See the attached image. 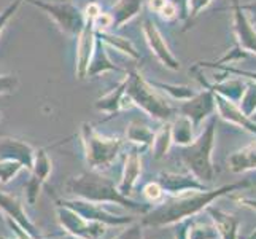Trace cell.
Wrapping results in <instances>:
<instances>
[{"label":"cell","instance_id":"1","mask_svg":"<svg viewBox=\"0 0 256 239\" xmlns=\"http://www.w3.org/2000/svg\"><path fill=\"white\" fill-rule=\"evenodd\" d=\"M250 182H237L231 185H224L216 190H194L184 191L180 194H172L169 199L161 201L156 207H152L142 217V225L145 226H167L180 223L183 220H188L191 215L199 214L204 210L212 201L223 196L228 191H234L244 187H248Z\"/></svg>","mask_w":256,"mask_h":239},{"label":"cell","instance_id":"2","mask_svg":"<svg viewBox=\"0 0 256 239\" xmlns=\"http://www.w3.org/2000/svg\"><path fill=\"white\" fill-rule=\"evenodd\" d=\"M66 190L74 198L100 202V204H118L142 215L153 207L150 202H137L129 196H124L122 193H120L118 187L110 177L92 169L80 175L70 177L66 183Z\"/></svg>","mask_w":256,"mask_h":239},{"label":"cell","instance_id":"3","mask_svg":"<svg viewBox=\"0 0 256 239\" xmlns=\"http://www.w3.org/2000/svg\"><path fill=\"white\" fill-rule=\"evenodd\" d=\"M215 125L216 118L212 117L206 129L200 132L198 139H194L190 145H184L180 150V158L188 171L202 183H212L215 177L214 164H212V150L215 144Z\"/></svg>","mask_w":256,"mask_h":239},{"label":"cell","instance_id":"4","mask_svg":"<svg viewBox=\"0 0 256 239\" xmlns=\"http://www.w3.org/2000/svg\"><path fill=\"white\" fill-rule=\"evenodd\" d=\"M82 142L84 147V158L92 171H105L118 158L122 140L120 137H107L97 132L92 125H82Z\"/></svg>","mask_w":256,"mask_h":239},{"label":"cell","instance_id":"5","mask_svg":"<svg viewBox=\"0 0 256 239\" xmlns=\"http://www.w3.org/2000/svg\"><path fill=\"white\" fill-rule=\"evenodd\" d=\"M124 93L129 97L132 105H137V107H140L144 112H146L150 117H153L156 120L166 121L174 115V109L166 102V99H162V97L153 90V85L148 83L146 80L137 72H132L126 77Z\"/></svg>","mask_w":256,"mask_h":239},{"label":"cell","instance_id":"6","mask_svg":"<svg viewBox=\"0 0 256 239\" xmlns=\"http://www.w3.org/2000/svg\"><path fill=\"white\" fill-rule=\"evenodd\" d=\"M58 204L75 210L76 214H80L82 217H84L88 220L99 222L107 226H126L136 220L130 215L113 214V212H110L107 207H105V204H100V202H92V201H86V199H80V198L58 199Z\"/></svg>","mask_w":256,"mask_h":239},{"label":"cell","instance_id":"7","mask_svg":"<svg viewBox=\"0 0 256 239\" xmlns=\"http://www.w3.org/2000/svg\"><path fill=\"white\" fill-rule=\"evenodd\" d=\"M56 214H58L59 225L66 229L67 234H72L82 239H100L107 233V225L88 220L66 206L58 204Z\"/></svg>","mask_w":256,"mask_h":239},{"label":"cell","instance_id":"8","mask_svg":"<svg viewBox=\"0 0 256 239\" xmlns=\"http://www.w3.org/2000/svg\"><path fill=\"white\" fill-rule=\"evenodd\" d=\"M96 18L84 16V24L78 34V47H76V74L78 78H84L88 67H90L92 51L96 45V29H94Z\"/></svg>","mask_w":256,"mask_h":239},{"label":"cell","instance_id":"9","mask_svg":"<svg viewBox=\"0 0 256 239\" xmlns=\"http://www.w3.org/2000/svg\"><path fill=\"white\" fill-rule=\"evenodd\" d=\"M0 210L4 212L5 217L12 218L14 223H18L22 229H26L30 236L40 239L38 228L35 226V223L29 218V215L26 214L24 204L21 199H18L16 196H13V194L0 191Z\"/></svg>","mask_w":256,"mask_h":239},{"label":"cell","instance_id":"10","mask_svg":"<svg viewBox=\"0 0 256 239\" xmlns=\"http://www.w3.org/2000/svg\"><path fill=\"white\" fill-rule=\"evenodd\" d=\"M215 109V93L214 91H202L199 94H194L191 99L182 104V115L188 117L194 128L200 125V121L214 112Z\"/></svg>","mask_w":256,"mask_h":239},{"label":"cell","instance_id":"11","mask_svg":"<svg viewBox=\"0 0 256 239\" xmlns=\"http://www.w3.org/2000/svg\"><path fill=\"white\" fill-rule=\"evenodd\" d=\"M144 34H145V37H146V42H148L150 48L153 50L156 58L160 59L164 66H167L172 70L180 69V63L174 58L172 51L169 50L167 43L164 42L161 32L158 31L156 24L152 20H150V18H145V21H144Z\"/></svg>","mask_w":256,"mask_h":239},{"label":"cell","instance_id":"12","mask_svg":"<svg viewBox=\"0 0 256 239\" xmlns=\"http://www.w3.org/2000/svg\"><path fill=\"white\" fill-rule=\"evenodd\" d=\"M156 182L161 185L164 193L169 194H180L184 191H194V190H207L206 185L199 182L191 172L190 174L161 172Z\"/></svg>","mask_w":256,"mask_h":239},{"label":"cell","instance_id":"13","mask_svg":"<svg viewBox=\"0 0 256 239\" xmlns=\"http://www.w3.org/2000/svg\"><path fill=\"white\" fill-rule=\"evenodd\" d=\"M35 158V148H32L28 142L20 139L4 137L0 139V159H12V161L21 163L26 169H32Z\"/></svg>","mask_w":256,"mask_h":239},{"label":"cell","instance_id":"14","mask_svg":"<svg viewBox=\"0 0 256 239\" xmlns=\"http://www.w3.org/2000/svg\"><path fill=\"white\" fill-rule=\"evenodd\" d=\"M140 174H142V155H140V148L134 147L124 156L122 177L118 185L120 193H122L124 196H129L136 188V185L140 179Z\"/></svg>","mask_w":256,"mask_h":239},{"label":"cell","instance_id":"15","mask_svg":"<svg viewBox=\"0 0 256 239\" xmlns=\"http://www.w3.org/2000/svg\"><path fill=\"white\" fill-rule=\"evenodd\" d=\"M234 28L237 37H239L240 47L246 51L256 53V31L253 29L248 18L242 13V8L237 0H234Z\"/></svg>","mask_w":256,"mask_h":239},{"label":"cell","instance_id":"16","mask_svg":"<svg viewBox=\"0 0 256 239\" xmlns=\"http://www.w3.org/2000/svg\"><path fill=\"white\" fill-rule=\"evenodd\" d=\"M215 105L220 110V115H222L224 120L234 123V125H239V126L248 129L250 132H254V134H256V123L250 117L244 115L242 110L237 107V105H234V102L228 101L226 97L215 93Z\"/></svg>","mask_w":256,"mask_h":239},{"label":"cell","instance_id":"17","mask_svg":"<svg viewBox=\"0 0 256 239\" xmlns=\"http://www.w3.org/2000/svg\"><path fill=\"white\" fill-rule=\"evenodd\" d=\"M207 214L212 217L215 223L216 233L222 236V239H237V229H239V218L226 214L222 209L214 207V206H207L206 207Z\"/></svg>","mask_w":256,"mask_h":239},{"label":"cell","instance_id":"18","mask_svg":"<svg viewBox=\"0 0 256 239\" xmlns=\"http://www.w3.org/2000/svg\"><path fill=\"white\" fill-rule=\"evenodd\" d=\"M144 5V0H118L116 4L112 7V20H113V26L112 28L120 29L126 21L132 20L136 15L140 13Z\"/></svg>","mask_w":256,"mask_h":239},{"label":"cell","instance_id":"19","mask_svg":"<svg viewBox=\"0 0 256 239\" xmlns=\"http://www.w3.org/2000/svg\"><path fill=\"white\" fill-rule=\"evenodd\" d=\"M94 51H96V56L92 59V63H90V67H88L86 77L99 75L102 72H107V70H116V72H121V69L112 63V59L107 55V50H105V43L99 37L96 39Z\"/></svg>","mask_w":256,"mask_h":239},{"label":"cell","instance_id":"20","mask_svg":"<svg viewBox=\"0 0 256 239\" xmlns=\"http://www.w3.org/2000/svg\"><path fill=\"white\" fill-rule=\"evenodd\" d=\"M228 163H229V167H231V171L234 172L256 169V142L234 153L229 158Z\"/></svg>","mask_w":256,"mask_h":239},{"label":"cell","instance_id":"21","mask_svg":"<svg viewBox=\"0 0 256 239\" xmlns=\"http://www.w3.org/2000/svg\"><path fill=\"white\" fill-rule=\"evenodd\" d=\"M126 137L130 144H134L138 148H146L152 147L153 139H154V132L150 129L146 125L140 121H132L130 125L128 126L126 131Z\"/></svg>","mask_w":256,"mask_h":239},{"label":"cell","instance_id":"22","mask_svg":"<svg viewBox=\"0 0 256 239\" xmlns=\"http://www.w3.org/2000/svg\"><path fill=\"white\" fill-rule=\"evenodd\" d=\"M170 126H172V142H175L176 145L184 147L190 145L194 140V125L188 117L180 115Z\"/></svg>","mask_w":256,"mask_h":239},{"label":"cell","instance_id":"23","mask_svg":"<svg viewBox=\"0 0 256 239\" xmlns=\"http://www.w3.org/2000/svg\"><path fill=\"white\" fill-rule=\"evenodd\" d=\"M124 90H126V78L122 80L114 90H112L107 96L100 97V99L96 102V109L100 112H107L110 115H114L121 109L122 97H124Z\"/></svg>","mask_w":256,"mask_h":239},{"label":"cell","instance_id":"24","mask_svg":"<svg viewBox=\"0 0 256 239\" xmlns=\"http://www.w3.org/2000/svg\"><path fill=\"white\" fill-rule=\"evenodd\" d=\"M170 145H172V126L169 125V123H167V125H164L154 134L153 144H152L153 158L154 159L164 158L167 155V152L170 150Z\"/></svg>","mask_w":256,"mask_h":239},{"label":"cell","instance_id":"25","mask_svg":"<svg viewBox=\"0 0 256 239\" xmlns=\"http://www.w3.org/2000/svg\"><path fill=\"white\" fill-rule=\"evenodd\" d=\"M52 169V161L50 155L46 153L45 148H40V150H35V158H34V166H32V175L37 177L38 180H42L45 183L48 180V177L51 174Z\"/></svg>","mask_w":256,"mask_h":239},{"label":"cell","instance_id":"26","mask_svg":"<svg viewBox=\"0 0 256 239\" xmlns=\"http://www.w3.org/2000/svg\"><path fill=\"white\" fill-rule=\"evenodd\" d=\"M96 37H99L104 43H108V45L114 47L118 51H122L126 53V55L132 56V58H138V53L136 51L134 45L128 40V39H122V37H118V35H110L105 31H96Z\"/></svg>","mask_w":256,"mask_h":239},{"label":"cell","instance_id":"27","mask_svg":"<svg viewBox=\"0 0 256 239\" xmlns=\"http://www.w3.org/2000/svg\"><path fill=\"white\" fill-rule=\"evenodd\" d=\"M22 169H26V167L21 163L12 161V159H0V183L5 185L13 180Z\"/></svg>","mask_w":256,"mask_h":239},{"label":"cell","instance_id":"28","mask_svg":"<svg viewBox=\"0 0 256 239\" xmlns=\"http://www.w3.org/2000/svg\"><path fill=\"white\" fill-rule=\"evenodd\" d=\"M239 109L244 115L252 117L256 110V83H250L244 91L240 101H239Z\"/></svg>","mask_w":256,"mask_h":239},{"label":"cell","instance_id":"29","mask_svg":"<svg viewBox=\"0 0 256 239\" xmlns=\"http://www.w3.org/2000/svg\"><path fill=\"white\" fill-rule=\"evenodd\" d=\"M216 236H218V233H216L215 226L190 222L188 239H216Z\"/></svg>","mask_w":256,"mask_h":239},{"label":"cell","instance_id":"30","mask_svg":"<svg viewBox=\"0 0 256 239\" xmlns=\"http://www.w3.org/2000/svg\"><path fill=\"white\" fill-rule=\"evenodd\" d=\"M43 183L42 180H38L35 175H30L29 177V180L26 182V187H24V194H26V201L29 202L30 206H34L35 202H37V198H38V194H40V190L43 187Z\"/></svg>","mask_w":256,"mask_h":239},{"label":"cell","instance_id":"31","mask_svg":"<svg viewBox=\"0 0 256 239\" xmlns=\"http://www.w3.org/2000/svg\"><path fill=\"white\" fill-rule=\"evenodd\" d=\"M158 88H162V90L166 93H169L174 99H180V101H188L191 99V97L194 96V91L191 90V88H186V86H172V85H164V83H152Z\"/></svg>","mask_w":256,"mask_h":239},{"label":"cell","instance_id":"32","mask_svg":"<svg viewBox=\"0 0 256 239\" xmlns=\"http://www.w3.org/2000/svg\"><path fill=\"white\" fill-rule=\"evenodd\" d=\"M144 225L138 222H132L126 225V228L122 229L120 234H116L113 239H144Z\"/></svg>","mask_w":256,"mask_h":239},{"label":"cell","instance_id":"33","mask_svg":"<svg viewBox=\"0 0 256 239\" xmlns=\"http://www.w3.org/2000/svg\"><path fill=\"white\" fill-rule=\"evenodd\" d=\"M142 194H144L145 199L148 202H158V201L162 199L164 190L161 188V185L158 183V182H150V183H146L145 187H144Z\"/></svg>","mask_w":256,"mask_h":239},{"label":"cell","instance_id":"34","mask_svg":"<svg viewBox=\"0 0 256 239\" xmlns=\"http://www.w3.org/2000/svg\"><path fill=\"white\" fill-rule=\"evenodd\" d=\"M18 88L16 75H0V94H12Z\"/></svg>","mask_w":256,"mask_h":239},{"label":"cell","instance_id":"35","mask_svg":"<svg viewBox=\"0 0 256 239\" xmlns=\"http://www.w3.org/2000/svg\"><path fill=\"white\" fill-rule=\"evenodd\" d=\"M22 4V0H14L13 4H10L8 5L5 10L0 13V34H2V31L5 29V26H6V23L12 20V16L16 13V10L20 8V5Z\"/></svg>","mask_w":256,"mask_h":239},{"label":"cell","instance_id":"36","mask_svg":"<svg viewBox=\"0 0 256 239\" xmlns=\"http://www.w3.org/2000/svg\"><path fill=\"white\" fill-rule=\"evenodd\" d=\"M208 4H210V0H188V4H186V16H190V18L198 16Z\"/></svg>","mask_w":256,"mask_h":239},{"label":"cell","instance_id":"37","mask_svg":"<svg viewBox=\"0 0 256 239\" xmlns=\"http://www.w3.org/2000/svg\"><path fill=\"white\" fill-rule=\"evenodd\" d=\"M5 220H6V225L10 226V229L13 231V234H14V237L16 239H37V237H34V236H30L26 229H22L20 225L18 223H14L12 218H8V217H5Z\"/></svg>","mask_w":256,"mask_h":239},{"label":"cell","instance_id":"38","mask_svg":"<svg viewBox=\"0 0 256 239\" xmlns=\"http://www.w3.org/2000/svg\"><path fill=\"white\" fill-rule=\"evenodd\" d=\"M158 13H160L164 18V20H172V18H175L176 13H178V8L175 7V4H172V2H169V0H167L166 5Z\"/></svg>","mask_w":256,"mask_h":239},{"label":"cell","instance_id":"39","mask_svg":"<svg viewBox=\"0 0 256 239\" xmlns=\"http://www.w3.org/2000/svg\"><path fill=\"white\" fill-rule=\"evenodd\" d=\"M169 2L175 4V7L178 8V13H182V16H186V4L188 0H169Z\"/></svg>","mask_w":256,"mask_h":239},{"label":"cell","instance_id":"40","mask_svg":"<svg viewBox=\"0 0 256 239\" xmlns=\"http://www.w3.org/2000/svg\"><path fill=\"white\" fill-rule=\"evenodd\" d=\"M166 2H167V0H150V8L158 13L166 5Z\"/></svg>","mask_w":256,"mask_h":239},{"label":"cell","instance_id":"41","mask_svg":"<svg viewBox=\"0 0 256 239\" xmlns=\"http://www.w3.org/2000/svg\"><path fill=\"white\" fill-rule=\"evenodd\" d=\"M242 8H244V10H246V12H252V13L254 15V20H256V0H254V2H253V4H248V5H244Z\"/></svg>","mask_w":256,"mask_h":239},{"label":"cell","instance_id":"42","mask_svg":"<svg viewBox=\"0 0 256 239\" xmlns=\"http://www.w3.org/2000/svg\"><path fill=\"white\" fill-rule=\"evenodd\" d=\"M64 239H82V237H76V236H72V234H67Z\"/></svg>","mask_w":256,"mask_h":239},{"label":"cell","instance_id":"43","mask_svg":"<svg viewBox=\"0 0 256 239\" xmlns=\"http://www.w3.org/2000/svg\"><path fill=\"white\" fill-rule=\"evenodd\" d=\"M250 118H252V120H253V121L256 123V113H253V115H252V117H250Z\"/></svg>","mask_w":256,"mask_h":239},{"label":"cell","instance_id":"44","mask_svg":"<svg viewBox=\"0 0 256 239\" xmlns=\"http://www.w3.org/2000/svg\"><path fill=\"white\" fill-rule=\"evenodd\" d=\"M0 239H16V237H5V236H0Z\"/></svg>","mask_w":256,"mask_h":239},{"label":"cell","instance_id":"45","mask_svg":"<svg viewBox=\"0 0 256 239\" xmlns=\"http://www.w3.org/2000/svg\"><path fill=\"white\" fill-rule=\"evenodd\" d=\"M250 239H256V231H254V233H253V234L250 236Z\"/></svg>","mask_w":256,"mask_h":239},{"label":"cell","instance_id":"46","mask_svg":"<svg viewBox=\"0 0 256 239\" xmlns=\"http://www.w3.org/2000/svg\"><path fill=\"white\" fill-rule=\"evenodd\" d=\"M0 115H2V113H0Z\"/></svg>","mask_w":256,"mask_h":239}]
</instances>
